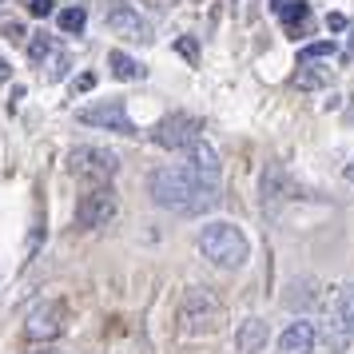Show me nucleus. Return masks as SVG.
I'll return each instance as SVG.
<instances>
[{
	"label": "nucleus",
	"instance_id": "423d86ee",
	"mask_svg": "<svg viewBox=\"0 0 354 354\" xmlns=\"http://www.w3.org/2000/svg\"><path fill=\"white\" fill-rule=\"evenodd\" d=\"M80 124L88 128H104V131H120V136H136V124H131L128 108H124V100H100V104H88L76 112Z\"/></svg>",
	"mask_w": 354,
	"mask_h": 354
},
{
	"label": "nucleus",
	"instance_id": "a211bd4d",
	"mask_svg": "<svg viewBox=\"0 0 354 354\" xmlns=\"http://www.w3.org/2000/svg\"><path fill=\"white\" fill-rule=\"evenodd\" d=\"M335 56V40H315L299 52V64H319V60H330Z\"/></svg>",
	"mask_w": 354,
	"mask_h": 354
},
{
	"label": "nucleus",
	"instance_id": "4468645a",
	"mask_svg": "<svg viewBox=\"0 0 354 354\" xmlns=\"http://www.w3.org/2000/svg\"><path fill=\"white\" fill-rule=\"evenodd\" d=\"M108 72H112L115 80H144V72H147V68L140 64V60H131L128 52L112 48V52H108Z\"/></svg>",
	"mask_w": 354,
	"mask_h": 354
},
{
	"label": "nucleus",
	"instance_id": "5701e85b",
	"mask_svg": "<svg viewBox=\"0 0 354 354\" xmlns=\"http://www.w3.org/2000/svg\"><path fill=\"white\" fill-rule=\"evenodd\" d=\"M326 28H330V32H342V28H346V17H342V12H330V17H326Z\"/></svg>",
	"mask_w": 354,
	"mask_h": 354
},
{
	"label": "nucleus",
	"instance_id": "39448f33",
	"mask_svg": "<svg viewBox=\"0 0 354 354\" xmlns=\"http://www.w3.org/2000/svg\"><path fill=\"white\" fill-rule=\"evenodd\" d=\"M68 171L80 179H112L120 171V156L112 147L80 144V147H72V156H68Z\"/></svg>",
	"mask_w": 354,
	"mask_h": 354
},
{
	"label": "nucleus",
	"instance_id": "7ed1b4c3",
	"mask_svg": "<svg viewBox=\"0 0 354 354\" xmlns=\"http://www.w3.org/2000/svg\"><path fill=\"white\" fill-rule=\"evenodd\" d=\"M223 303L211 295L207 287H192L183 295V303H179V330L192 338H203V335H215V330H223Z\"/></svg>",
	"mask_w": 354,
	"mask_h": 354
},
{
	"label": "nucleus",
	"instance_id": "1a4fd4ad",
	"mask_svg": "<svg viewBox=\"0 0 354 354\" xmlns=\"http://www.w3.org/2000/svg\"><path fill=\"white\" fill-rule=\"evenodd\" d=\"M104 24H108L115 36H124V40H140V44L151 40V24H147L140 12H131V8H112V12L104 17Z\"/></svg>",
	"mask_w": 354,
	"mask_h": 354
},
{
	"label": "nucleus",
	"instance_id": "412c9836",
	"mask_svg": "<svg viewBox=\"0 0 354 354\" xmlns=\"http://www.w3.org/2000/svg\"><path fill=\"white\" fill-rule=\"evenodd\" d=\"M176 48H179V56H187V60H199V44H195V36H179L176 40Z\"/></svg>",
	"mask_w": 354,
	"mask_h": 354
},
{
	"label": "nucleus",
	"instance_id": "6ab92c4d",
	"mask_svg": "<svg viewBox=\"0 0 354 354\" xmlns=\"http://www.w3.org/2000/svg\"><path fill=\"white\" fill-rule=\"evenodd\" d=\"M338 319H342V326H346L351 338H354V287L338 290Z\"/></svg>",
	"mask_w": 354,
	"mask_h": 354
},
{
	"label": "nucleus",
	"instance_id": "9b49d317",
	"mask_svg": "<svg viewBox=\"0 0 354 354\" xmlns=\"http://www.w3.org/2000/svg\"><path fill=\"white\" fill-rule=\"evenodd\" d=\"M187 167H192L199 179H207V183H219V156H215V147L207 140H199V144L187 151Z\"/></svg>",
	"mask_w": 354,
	"mask_h": 354
},
{
	"label": "nucleus",
	"instance_id": "cd10ccee",
	"mask_svg": "<svg viewBox=\"0 0 354 354\" xmlns=\"http://www.w3.org/2000/svg\"><path fill=\"white\" fill-rule=\"evenodd\" d=\"M44 354H60V351H44Z\"/></svg>",
	"mask_w": 354,
	"mask_h": 354
},
{
	"label": "nucleus",
	"instance_id": "ddd939ff",
	"mask_svg": "<svg viewBox=\"0 0 354 354\" xmlns=\"http://www.w3.org/2000/svg\"><path fill=\"white\" fill-rule=\"evenodd\" d=\"M290 192L287 176H283V167L279 163H271L267 171H263V207H274V203H283Z\"/></svg>",
	"mask_w": 354,
	"mask_h": 354
},
{
	"label": "nucleus",
	"instance_id": "bb28decb",
	"mask_svg": "<svg viewBox=\"0 0 354 354\" xmlns=\"http://www.w3.org/2000/svg\"><path fill=\"white\" fill-rule=\"evenodd\" d=\"M283 4H290V0H274L271 8H274V12H279V8H283Z\"/></svg>",
	"mask_w": 354,
	"mask_h": 354
},
{
	"label": "nucleus",
	"instance_id": "2eb2a0df",
	"mask_svg": "<svg viewBox=\"0 0 354 354\" xmlns=\"http://www.w3.org/2000/svg\"><path fill=\"white\" fill-rule=\"evenodd\" d=\"M279 20H283V28L299 40V32H306V20H310L306 0H290V4H283V8H279Z\"/></svg>",
	"mask_w": 354,
	"mask_h": 354
},
{
	"label": "nucleus",
	"instance_id": "20e7f679",
	"mask_svg": "<svg viewBox=\"0 0 354 354\" xmlns=\"http://www.w3.org/2000/svg\"><path fill=\"white\" fill-rule=\"evenodd\" d=\"M151 140L160 147H167V151H192V147L203 140V124H199V115H192V112H171L151 128Z\"/></svg>",
	"mask_w": 354,
	"mask_h": 354
},
{
	"label": "nucleus",
	"instance_id": "b1692460",
	"mask_svg": "<svg viewBox=\"0 0 354 354\" xmlns=\"http://www.w3.org/2000/svg\"><path fill=\"white\" fill-rule=\"evenodd\" d=\"M4 80H12V64H8V60L0 56V84H4Z\"/></svg>",
	"mask_w": 354,
	"mask_h": 354
},
{
	"label": "nucleus",
	"instance_id": "6e6552de",
	"mask_svg": "<svg viewBox=\"0 0 354 354\" xmlns=\"http://www.w3.org/2000/svg\"><path fill=\"white\" fill-rule=\"evenodd\" d=\"M115 219V192L112 187H92L76 203V223L80 227H108Z\"/></svg>",
	"mask_w": 354,
	"mask_h": 354
},
{
	"label": "nucleus",
	"instance_id": "9d476101",
	"mask_svg": "<svg viewBox=\"0 0 354 354\" xmlns=\"http://www.w3.org/2000/svg\"><path fill=\"white\" fill-rule=\"evenodd\" d=\"M315 338H319V330H315V322L299 319V322H290L287 330H283V338H279V346H283L287 354H310V351H315Z\"/></svg>",
	"mask_w": 354,
	"mask_h": 354
},
{
	"label": "nucleus",
	"instance_id": "f03ea898",
	"mask_svg": "<svg viewBox=\"0 0 354 354\" xmlns=\"http://www.w3.org/2000/svg\"><path fill=\"white\" fill-rule=\"evenodd\" d=\"M199 251H203L207 263L223 267V271H235V267L247 263L251 247H247V235L235 223H207L199 231Z\"/></svg>",
	"mask_w": 354,
	"mask_h": 354
},
{
	"label": "nucleus",
	"instance_id": "393cba45",
	"mask_svg": "<svg viewBox=\"0 0 354 354\" xmlns=\"http://www.w3.org/2000/svg\"><path fill=\"white\" fill-rule=\"evenodd\" d=\"M92 84H96V76H80V80H76V92H88Z\"/></svg>",
	"mask_w": 354,
	"mask_h": 354
},
{
	"label": "nucleus",
	"instance_id": "0eeeda50",
	"mask_svg": "<svg viewBox=\"0 0 354 354\" xmlns=\"http://www.w3.org/2000/svg\"><path fill=\"white\" fill-rule=\"evenodd\" d=\"M24 335L32 338V342H52V338L64 335V306L56 303V299H44V303H36L28 310V319H24Z\"/></svg>",
	"mask_w": 354,
	"mask_h": 354
},
{
	"label": "nucleus",
	"instance_id": "f3484780",
	"mask_svg": "<svg viewBox=\"0 0 354 354\" xmlns=\"http://www.w3.org/2000/svg\"><path fill=\"white\" fill-rule=\"evenodd\" d=\"M52 56H60V52H56V40H52V36H32V44H28V60H32V64H44V60H52Z\"/></svg>",
	"mask_w": 354,
	"mask_h": 354
},
{
	"label": "nucleus",
	"instance_id": "dca6fc26",
	"mask_svg": "<svg viewBox=\"0 0 354 354\" xmlns=\"http://www.w3.org/2000/svg\"><path fill=\"white\" fill-rule=\"evenodd\" d=\"M295 84H299L303 92L326 88V84H330V68H322V64H299V76H295Z\"/></svg>",
	"mask_w": 354,
	"mask_h": 354
},
{
	"label": "nucleus",
	"instance_id": "f257e3e1",
	"mask_svg": "<svg viewBox=\"0 0 354 354\" xmlns=\"http://www.w3.org/2000/svg\"><path fill=\"white\" fill-rule=\"evenodd\" d=\"M151 199L163 211H176V215H203V211L219 207V187L199 179L192 167H160L151 176Z\"/></svg>",
	"mask_w": 354,
	"mask_h": 354
},
{
	"label": "nucleus",
	"instance_id": "a878e982",
	"mask_svg": "<svg viewBox=\"0 0 354 354\" xmlns=\"http://www.w3.org/2000/svg\"><path fill=\"white\" fill-rule=\"evenodd\" d=\"M4 32H8V40H20V36H24V28H20V24H8Z\"/></svg>",
	"mask_w": 354,
	"mask_h": 354
},
{
	"label": "nucleus",
	"instance_id": "aec40b11",
	"mask_svg": "<svg viewBox=\"0 0 354 354\" xmlns=\"http://www.w3.org/2000/svg\"><path fill=\"white\" fill-rule=\"evenodd\" d=\"M84 24H88V12H84L80 4L60 12V32H84Z\"/></svg>",
	"mask_w": 354,
	"mask_h": 354
},
{
	"label": "nucleus",
	"instance_id": "f8f14e48",
	"mask_svg": "<svg viewBox=\"0 0 354 354\" xmlns=\"http://www.w3.org/2000/svg\"><path fill=\"white\" fill-rule=\"evenodd\" d=\"M267 338H271L267 322L263 319H247L239 330H235V346H239L243 354H259V351H267Z\"/></svg>",
	"mask_w": 354,
	"mask_h": 354
},
{
	"label": "nucleus",
	"instance_id": "4be33fe9",
	"mask_svg": "<svg viewBox=\"0 0 354 354\" xmlns=\"http://www.w3.org/2000/svg\"><path fill=\"white\" fill-rule=\"evenodd\" d=\"M28 12H32V17H52V12H56V0H28Z\"/></svg>",
	"mask_w": 354,
	"mask_h": 354
}]
</instances>
